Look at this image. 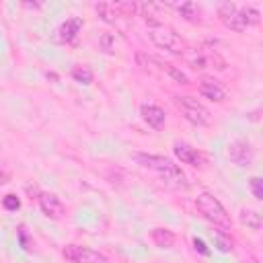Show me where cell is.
I'll use <instances>...</instances> for the list:
<instances>
[{"mask_svg":"<svg viewBox=\"0 0 263 263\" xmlns=\"http://www.w3.org/2000/svg\"><path fill=\"white\" fill-rule=\"evenodd\" d=\"M136 60H138V64L140 66H144V68H148V66H156L160 72H166L173 80H177L179 84H187L189 80H187V76L181 72V70H177L173 64H168V62H162V60H158V58H154V55H146V53H138L136 55Z\"/></svg>","mask_w":263,"mask_h":263,"instance_id":"obj_7","label":"cell"},{"mask_svg":"<svg viewBox=\"0 0 263 263\" xmlns=\"http://www.w3.org/2000/svg\"><path fill=\"white\" fill-rule=\"evenodd\" d=\"M148 37H150V41H152L156 47L166 49V51H171V53H175V55H185V53L189 51L187 41H185L181 35H177L173 29L164 27V25L150 27Z\"/></svg>","mask_w":263,"mask_h":263,"instance_id":"obj_3","label":"cell"},{"mask_svg":"<svg viewBox=\"0 0 263 263\" xmlns=\"http://www.w3.org/2000/svg\"><path fill=\"white\" fill-rule=\"evenodd\" d=\"M251 263H257V261H255V259H253V261H251Z\"/></svg>","mask_w":263,"mask_h":263,"instance_id":"obj_24","label":"cell"},{"mask_svg":"<svg viewBox=\"0 0 263 263\" xmlns=\"http://www.w3.org/2000/svg\"><path fill=\"white\" fill-rule=\"evenodd\" d=\"M193 247H195V251H199L201 255H210V249L205 247V242H203L201 238H193Z\"/></svg>","mask_w":263,"mask_h":263,"instance_id":"obj_23","label":"cell"},{"mask_svg":"<svg viewBox=\"0 0 263 263\" xmlns=\"http://www.w3.org/2000/svg\"><path fill=\"white\" fill-rule=\"evenodd\" d=\"M80 29H82V18H78V16L66 18V21L60 25V29H58V39H60L62 43H70V41L76 39V35L80 33Z\"/></svg>","mask_w":263,"mask_h":263,"instance_id":"obj_14","label":"cell"},{"mask_svg":"<svg viewBox=\"0 0 263 263\" xmlns=\"http://www.w3.org/2000/svg\"><path fill=\"white\" fill-rule=\"evenodd\" d=\"M187 60L189 66H193L195 70H203V68H214V64L218 62L222 68H226V62L216 53V51H203V49H193V51H187L183 55Z\"/></svg>","mask_w":263,"mask_h":263,"instance_id":"obj_8","label":"cell"},{"mask_svg":"<svg viewBox=\"0 0 263 263\" xmlns=\"http://www.w3.org/2000/svg\"><path fill=\"white\" fill-rule=\"evenodd\" d=\"M249 187H251V191H253V197L255 199H263V189H261V179L259 177H253L251 181H249Z\"/></svg>","mask_w":263,"mask_h":263,"instance_id":"obj_22","label":"cell"},{"mask_svg":"<svg viewBox=\"0 0 263 263\" xmlns=\"http://www.w3.org/2000/svg\"><path fill=\"white\" fill-rule=\"evenodd\" d=\"M218 16H220L222 25L234 33H242V31H247V27H251L245 16V8L236 6L232 2H222L218 6Z\"/></svg>","mask_w":263,"mask_h":263,"instance_id":"obj_5","label":"cell"},{"mask_svg":"<svg viewBox=\"0 0 263 263\" xmlns=\"http://www.w3.org/2000/svg\"><path fill=\"white\" fill-rule=\"evenodd\" d=\"M179 12L183 14V18H187V21H191V23H197V21H199V8H197V4H193V2L181 4V6H179Z\"/></svg>","mask_w":263,"mask_h":263,"instance_id":"obj_19","label":"cell"},{"mask_svg":"<svg viewBox=\"0 0 263 263\" xmlns=\"http://www.w3.org/2000/svg\"><path fill=\"white\" fill-rule=\"evenodd\" d=\"M37 203H39V210H41L47 218H51V220H60V218H64V214H66L64 201H62L58 195H53V193H45V191L39 193Z\"/></svg>","mask_w":263,"mask_h":263,"instance_id":"obj_10","label":"cell"},{"mask_svg":"<svg viewBox=\"0 0 263 263\" xmlns=\"http://www.w3.org/2000/svg\"><path fill=\"white\" fill-rule=\"evenodd\" d=\"M70 76H72L76 82H80V84H90L92 78H95V74H92V70H90L88 66H74L72 72H70Z\"/></svg>","mask_w":263,"mask_h":263,"instance_id":"obj_18","label":"cell"},{"mask_svg":"<svg viewBox=\"0 0 263 263\" xmlns=\"http://www.w3.org/2000/svg\"><path fill=\"white\" fill-rule=\"evenodd\" d=\"M62 255L68 263H109L103 253L82 245H66Z\"/></svg>","mask_w":263,"mask_h":263,"instance_id":"obj_6","label":"cell"},{"mask_svg":"<svg viewBox=\"0 0 263 263\" xmlns=\"http://www.w3.org/2000/svg\"><path fill=\"white\" fill-rule=\"evenodd\" d=\"M2 205H4L8 212H16V210L21 208V199H18L14 193H8V195L2 197Z\"/></svg>","mask_w":263,"mask_h":263,"instance_id":"obj_21","label":"cell"},{"mask_svg":"<svg viewBox=\"0 0 263 263\" xmlns=\"http://www.w3.org/2000/svg\"><path fill=\"white\" fill-rule=\"evenodd\" d=\"M140 115L152 129H160L164 125V121H166V113L158 105H142L140 107Z\"/></svg>","mask_w":263,"mask_h":263,"instance_id":"obj_13","label":"cell"},{"mask_svg":"<svg viewBox=\"0 0 263 263\" xmlns=\"http://www.w3.org/2000/svg\"><path fill=\"white\" fill-rule=\"evenodd\" d=\"M173 103H175V107L181 111V115H183L191 125L203 127V125H208L210 119H212L208 107H205L203 103H199L197 99L189 97V95H177V97H173Z\"/></svg>","mask_w":263,"mask_h":263,"instance_id":"obj_4","label":"cell"},{"mask_svg":"<svg viewBox=\"0 0 263 263\" xmlns=\"http://www.w3.org/2000/svg\"><path fill=\"white\" fill-rule=\"evenodd\" d=\"M240 222H242L245 226H249L251 230H259V228H261V214H259L257 210L245 208V210H240Z\"/></svg>","mask_w":263,"mask_h":263,"instance_id":"obj_16","label":"cell"},{"mask_svg":"<svg viewBox=\"0 0 263 263\" xmlns=\"http://www.w3.org/2000/svg\"><path fill=\"white\" fill-rule=\"evenodd\" d=\"M134 160H136L140 166L158 173L166 183H171V185H175V187H187V185H189L185 173L181 171V166L175 164V162H173L171 158H166V156L138 152V154H134Z\"/></svg>","mask_w":263,"mask_h":263,"instance_id":"obj_1","label":"cell"},{"mask_svg":"<svg viewBox=\"0 0 263 263\" xmlns=\"http://www.w3.org/2000/svg\"><path fill=\"white\" fill-rule=\"evenodd\" d=\"M197 90L201 97L214 101V103H224L228 99V90L222 82L214 80V78H201L199 84H197Z\"/></svg>","mask_w":263,"mask_h":263,"instance_id":"obj_11","label":"cell"},{"mask_svg":"<svg viewBox=\"0 0 263 263\" xmlns=\"http://www.w3.org/2000/svg\"><path fill=\"white\" fill-rule=\"evenodd\" d=\"M97 12H99V16L105 23H115L117 16H119V12L115 10V4L113 2H101V4H97Z\"/></svg>","mask_w":263,"mask_h":263,"instance_id":"obj_17","label":"cell"},{"mask_svg":"<svg viewBox=\"0 0 263 263\" xmlns=\"http://www.w3.org/2000/svg\"><path fill=\"white\" fill-rule=\"evenodd\" d=\"M150 236H152L154 245L160 247V249H171V247L175 245V240H177L175 232L168 230V228H154V230L150 232Z\"/></svg>","mask_w":263,"mask_h":263,"instance_id":"obj_15","label":"cell"},{"mask_svg":"<svg viewBox=\"0 0 263 263\" xmlns=\"http://www.w3.org/2000/svg\"><path fill=\"white\" fill-rule=\"evenodd\" d=\"M253 156H255V150L247 140H232L228 144V158L236 166H249L253 162Z\"/></svg>","mask_w":263,"mask_h":263,"instance_id":"obj_9","label":"cell"},{"mask_svg":"<svg viewBox=\"0 0 263 263\" xmlns=\"http://www.w3.org/2000/svg\"><path fill=\"white\" fill-rule=\"evenodd\" d=\"M216 247L220 249V251H230L232 249V240H230V232H226V230H216Z\"/></svg>","mask_w":263,"mask_h":263,"instance_id":"obj_20","label":"cell"},{"mask_svg":"<svg viewBox=\"0 0 263 263\" xmlns=\"http://www.w3.org/2000/svg\"><path fill=\"white\" fill-rule=\"evenodd\" d=\"M195 208H197V212L210 222V224H214L216 228H220V230H230L232 228V220H230V214L226 212V208L222 205V201L218 199V197H214L212 193H199L197 195V199H195Z\"/></svg>","mask_w":263,"mask_h":263,"instance_id":"obj_2","label":"cell"},{"mask_svg":"<svg viewBox=\"0 0 263 263\" xmlns=\"http://www.w3.org/2000/svg\"><path fill=\"white\" fill-rule=\"evenodd\" d=\"M173 152L183 164H191V166H203L205 164V156L197 148H193V146H189L185 142H175Z\"/></svg>","mask_w":263,"mask_h":263,"instance_id":"obj_12","label":"cell"}]
</instances>
